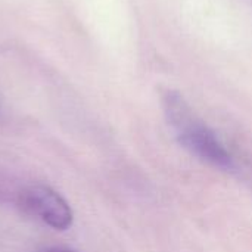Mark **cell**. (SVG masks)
Masks as SVG:
<instances>
[{
  "mask_svg": "<svg viewBox=\"0 0 252 252\" xmlns=\"http://www.w3.org/2000/svg\"><path fill=\"white\" fill-rule=\"evenodd\" d=\"M165 109L185 148L217 167L230 168L233 165L230 154L224 149L214 133L202 121L195 118L180 96L173 93L168 94L165 99Z\"/></svg>",
  "mask_w": 252,
  "mask_h": 252,
  "instance_id": "1",
  "label": "cell"
},
{
  "mask_svg": "<svg viewBox=\"0 0 252 252\" xmlns=\"http://www.w3.org/2000/svg\"><path fill=\"white\" fill-rule=\"evenodd\" d=\"M21 207L44 224L56 230H65L72 223V211L68 202L47 186H30L19 196Z\"/></svg>",
  "mask_w": 252,
  "mask_h": 252,
  "instance_id": "2",
  "label": "cell"
},
{
  "mask_svg": "<svg viewBox=\"0 0 252 252\" xmlns=\"http://www.w3.org/2000/svg\"><path fill=\"white\" fill-rule=\"evenodd\" d=\"M41 252H72V251H68V250H62V248H47V250H43Z\"/></svg>",
  "mask_w": 252,
  "mask_h": 252,
  "instance_id": "3",
  "label": "cell"
}]
</instances>
